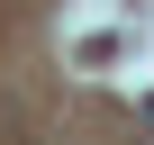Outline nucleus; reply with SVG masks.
<instances>
[{"label":"nucleus","mask_w":154,"mask_h":145,"mask_svg":"<svg viewBox=\"0 0 154 145\" xmlns=\"http://www.w3.org/2000/svg\"><path fill=\"white\" fill-rule=\"evenodd\" d=\"M136 118H145V127H154V91H145V109H136Z\"/></svg>","instance_id":"nucleus-1"}]
</instances>
